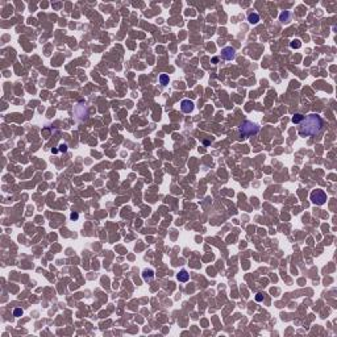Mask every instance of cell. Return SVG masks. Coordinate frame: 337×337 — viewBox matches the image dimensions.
I'll return each mask as SVG.
<instances>
[{
	"label": "cell",
	"mask_w": 337,
	"mask_h": 337,
	"mask_svg": "<svg viewBox=\"0 0 337 337\" xmlns=\"http://www.w3.org/2000/svg\"><path fill=\"white\" fill-rule=\"evenodd\" d=\"M160 83L162 86H166V84H169V82H170V79H169V75H166V74H161L160 75Z\"/></svg>",
	"instance_id": "obj_10"
},
{
	"label": "cell",
	"mask_w": 337,
	"mask_h": 337,
	"mask_svg": "<svg viewBox=\"0 0 337 337\" xmlns=\"http://www.w3.org/2000/svg\"><path fill=\"white\" fill-rule=\"evenodd\" d=\"M255 300H257V302H262V300H263V295H262V294H257V295H255Z\"/></svg>",
	"instance_id": "obj_14"
},
{
	"label": "cell",
	"mask_w": 337,
	"mask_h": 337,
	"mask_svg": "<svg viewBox=\"0 0 337 337\" xmlns=\"http://www.w3.org/2000/svg\"><path fill=\"white\" fill-rule=\"evenodd\" d=\"M259 130V126L257 124L252 123V121H244L240 126V133L241 136H252V134H255L258 133Z\"/></svg>",
	"instance_id": "obj_2"
},
{
	"label": "cell",
	"mask_w": 337,
	"mask_h": 337,
	"mask_svg": "<svg viewBox=\"0 0 337 337\" xmlns=\"http://www.w3.org/2000/svg\"><path fill=\"white\" fill-rule=\"evenodd\" d=\"M300 46H302V44H300L299 40H294V41L291 42V48L292 49H299Z\"/></svg>",
	"instance_id": "obj_12"
},
{
	"label": "cell",
	"mask_w": 337,
	"mask_h": 337,
	"mask_svg": "<svg viewBox=\"0 0 337 337\" xmlns=\"http://www.w3.org/2000/svg\"><path fill=\"white\" fill-rule=\"evenodd\" d=\"M59 150H61V152H66V150H67V146H66V145H61V146H59Z\"/></svg>",
	"instance_id": "obj_15"
},
{
	"label": "cell",
	"mask_w": 337,
	"mask_h": 337,
	"mask_svg": "<svg viewBox=\"0 0 337 337\" xmlns=\"http://www.w3.org/2000/svg\"><path fill=\"white\" fill-rule=\"evenodd\" d=\"M153 277H154L153 270H145V271L142 273V278L145 282H150V281L153 279Z\"/></svg>",
	"instance_id": "obj_7"
},
{
	"label": "cell",
	"mask_w": 337,
	"mask_h": 337,
	"mask_svg": "<svg viewBox=\"0 0 337 337\" xmlns=\"http://www.w3.org/2000/svg\"><path fill=\"white\" fill-rule=\"evenodd\" d=\"M248 21L250 23V24H257L259 21V16H258V13H250L248 16Z\"/></svg>",
	"instance_id": "obj_8"
},
{
	"label": "cell",
	"mask_w": 337,
	"mask_h": 337,
	"mask_svg": "<svg viewBox=\"0 0 337 337\" xmlns=\"http://www.w3.org/2000/svg\"><path fill=\"white\" fill-rule=\"evenodd\" d=\"M181 108H182V111H183L184 113H191L192 111H194L195 106H194V103L191 102V100L184 99V100H182V103H181Z\"/></svg>",
	"instance_id": "obj_5"
},
{
	"label": "cell",
	"mask_w": 337,
	"mask_h": 337,
	"mask_svg": "<svg viewBox=\"0 0 337 337\" xmlns=\"http://www.w3.org/2000/svg\"><path fill=\"white\" fill-rule=\"evenodd\" d=\"M279 19H281V21H282V23H287V21L290 20V13H288V12H283V13H281Z\"/></svg>",
	"instance_id": "obj_11"
},
{
	"label": "cell",
	"mask_w": 337,
	"mask_h": 337,
	"mask_svg": "<svg viewBox=\"0 0 337 337\" xmlns=\"http://www.w3.org/2000/svg\"><path fill=\"white\" fill-rule=\"evenodd\" d=\"M21 315H23V310H21V308H16V310L13 311V316L19 317V316H21Z\"/></svg>",
	"instance_id": "obj_13"
},
{
	"label": "cell",
	"mask_w": 337,
	"mask_h": 337,
	"mask_svg": "<svg viewBox=\"0 0 337 337\" xmlns=\"http://www.w3.org/2000/svg\"><path fill=\"white\" fill-rule=\"evenodd\" d=\"M71 219L74 220V219H78V213H71Z\"/></svg>",
	"instance_id": "obj_16"
},
{
	"label": "cell",
	"mask_w": 337,
	"mask_h": 337,
	"mask_svg": "<svg viewBox=\"0 0 337 337\" xmlns=\"http://www.w3.org/2000/svg\"><path fill=\"white\" fill-rule=\"evenodd\" d=\"M303 120H304V116L302 115V113H295V115L292 116V123L294 124H300Z\"/></svg>",
	"instance_id": "obj_9"
},
{
	"label": "cell",
	"mask_w": 337,
	"mask_h": 337,
	"mask_svg": "<svg viewBox=\"0 0 337 337\" xmlns=\"http://www.w3.org/2000/svg\"><path fill=\"white\" fill-rule=\"evenodd\" d=\"M177 278H178V281H179V282H187V281L190 279V274H188L186 270H181V271H179V274L177 275Z\"/></svg>",
	"instance_id": "obj_6"
},
{
	"label": "cell",
	"mask_w": 337,
	"mask_h": 337,
	"mask_svg": "<svg viewBox=\"0 0 337 337\" xmlns=\"http://www.w3.org/2000/svg\"><path fill=\"white\" fill-rule=\"evenodd\" d=\"M324 129V121L319 115L311 113L300 123L299 126V136L302 137H316L321 134Z\"/></svg>",
	"instance_id": "obj_1"
},
{
	"label": "cell",
	"mask_w": 337,
	"mask_h": 337,
	"mask_svg": "<svg viewBox=\"0 0 337 337\" xmlns=\"http://www.w3.org/2000/svg\"><path fill=\"white\" fill-rule=\"evenodd\" d=\"M311 201L316 205H323L327 201V194L323 190H313L311 192Z\"/></svg>",
	"instance_id": "obj_3"
},
{
	"label": "cell",
	"mask_w": 337,
	"mask_h": 337,
	"mask_svg": "<svg viewBox=\"0 0 337 337\" xmlns=\"http://www.w3.org/2000/svg\"><path fill=\"white\" fill-rule=\"evenodd\" d=\"M217 61H219V58H216V57H215L213 59H212V62H213V63H216V62H217Z\"/></svg>",
	"instance_id": "obj_17"
},
{
	"label": "cell",
	"mask_w": 337,
	"mask_h": 337,
	"mask_svg": "<svg viewBox=\"0 0 337 337\" xmlns=\"http://www.w3.org/2000/svg\"><path fill=\"white\" fill-rule=\"evenodd\" d=\"M221 55L225 61H232V59L236 58V50L232 46H227L221 50Z\"/></svg>",
	"instance_id": "obj_4"
}]
</instances>
